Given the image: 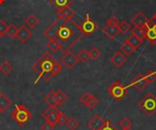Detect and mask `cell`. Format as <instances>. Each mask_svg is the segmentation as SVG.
Masks as SVG:
<instances>
[{
    "label": "cell",
    "mask_w": 156,
    "mask_h": 130,
    "mask_svg": "<svg viewBox=\"0 0 156 130\" xmlns=\"http://www.w3.org/2000/svg\"><path fill=\"white\" fill-rule=\"evenodd\" d=\"M44 36L48 40L55 41L59 50L64 52L69 49L84 36L80 26L73 20H62L57 18L44 31Z\"/></svg>",
    "instance_id": "obj_1"
},
{
    "label": "cell",
    "mask_w": 156,
    "mask_h": 130,
    "mask_svg": "<svg viewBox=\"0 0 156 130\" xmlns=\"http://www.w3.org/2000/svg\"><path fill=\"white\" fill-rule=\"evenodd\" d=\"M34 71L37 74V84L40 79L45 82H49L54 77L62 71V65L49 52L44 53L32 66Z\"/></svg>",
    "instance_id": "obj_2"
},
{
    "label": "cell",
    "mask_w": 156,
    "mask_h": 130,
    "mask_svg": "<svg viewBox=\"0 0 156 130\" xmlns=\"http://www.w3.org/2000/svg\"><path fill=\"white\" fill-rule=\"evenodd\" d=\"M139 108L148 117H153L156 113V97L153 93H148L138 103Z\"/></svg>",
    "instance_id": "obj_3"
},
{
    "label": "cell",
    "mask_w": 156,
    "mask_h": 130,
    "mask_svg": "<svg viewBox=\"0 0 156 130\" xmlns=\"http://www.w3.org/2000/svg\"><path fill=\"white\" fill-rule=\"evenodd\" d=\"M12 118L19 126H24L32 118V115L27 107L19 104L15 107V109L12 112Z\"/></svg>",
    "instance_id": "obj_4"
},
{
    "label": "cell",
    "mask_w": 156,
    "mask_h": 130,
    "mask_svg": "<svg viewBox=\"0 0 156 130\" xmlns=\"http://www.w3.org/2000/svg\"><path fill=\"white\" fill-rule=\"evenodd\" d=\"M108 93L117 102H121L127 97L129 91L127 87H124L121 82L115 81L108 87Z\"/></svg>",
    "instance_id": "obj_5"
},
{
    "label": "cell",
    "mask_w": 156,
    "mask_h": 130,
    "mask_svg": "<svg viewBox=\"0 0 156 130\" xmlns=\"http://www.w3.org/2000/svg\"><path fill=\"white\" fill-rule=\"evenodd\" d=\"M80 31L84 36H90V35H92L98 28V25L94 22V20L90 17V14L88 13L86 15V18L85 20L82 22V24L80 26Z\"/></svg>",
    "instance_id": "obj_6"
},
{
    "label": "cell",
    "mask_w": 156,
    "mask_h": 130,
    "mask_svg": "<svg viewBox=\"0 0 156 130\" xmlns=\"http://www.w3.org/2000/svg\"><path fill=\"white\" fill-rule=\"evenodd\" d=\"M78 63H79L78 56L73 52H71V51L64 52V54L61 57V64L67 69L73 68L75 66H77Z\"/></svg>",
    "instance_id": "obj_7"
},
{
    "label": "cell",
    "mask_w": 156,
    "mask_h": 130,
    "mask_svg": "<svg viewBox=\"0 0 156 130\" xmlns=\"http://www.w3.org/2000/svg\"><path fill=\"white\" fill-rule=\"evenodd\" d=\"M80 102L84 105L85 107L92 109L94 108L97 107V105L99 104L100 100L93 95V94H90V93H84L80 98Z\"/></svg>",
    "instance_id": "obj_8"
},
{
    "label": "cell",
    "mask_w": 156,
    "mask_h": 130,
    "mask_svg": "<svg viewBox=\"0 0 156 130\" xmlns=\"http://www.w3.org/2000/svg\"><path fill=\"white\" fill-rule=\"evenodd\" d=\"M59 112L60 110H58V108H49L48 109H47L42 113V117L45 119V121H48L49 123L56 126Z\"/></svg>",
    "instance_id": "obj_9"
},
{
    "label": "cell",
    "mask_w": 156,
    "mask_h": 130,
    "mask_svg": "<svg viewBox=\"0 0 156 130\" xmlns=\"http://www.w3.org/2000/svg\"><path fill=\"white\" fill-rule=\"evenodd\" d=\"M131 84L138 91H143L149 85L144 75H143V74H137L134 77H133Z\"/></svg>",
    "instance_id": "obj_10"
},
{
    "label": "cell",
    "mask_w": 156,
    "mask_h": 130,
    "mask_svg": "<svg viewBox=\"0 0 156 130\" xmlns=\"http://www.w3.org/2000/svg\"><path fill=\"white\" fill-rule=\"evenodd\" d=\"M31 36H32V32L29 29V27H27L26 25H22L17 28L16 38L19 40L20 43L22 44L26 43Z\"/></svg>",
    "instance_id": "obj_11"
},
{
    "label": "cell",
    "mask_w": 156,
    "mask_h": 130,
    "mask_svg": "<svg viewBox=\"0 0 156 130\" xmlns=\"http://www.w3.org/2000/svg\"><path fill=\"white\" fill-rule=\"evenodd\" d=\"M102 32L103 34L110 39H113L115 38L119 34H120V30L118 26L116 25H112V24H108L106 23V25L103 26L102 28Z\"/></svg>",
    "instance_id": "obj_12"
},
{
    "label": "cell",
    "mask_w": 156,
    "mask_h": 130,
    "mask_svg": "<svg viewBox=\"0 0 156 130\" xmlns=\"http://www.w3.org/2000/svg\"><path fill=\"white\" fill-rule=\"evenodd\" d=\"M105 120L99 115H95L88 123L87 126L90 128V130H101V128L103 127Z\"/></svg>",
    "instance_id": "obj_13"
},
{
    "label": "cell",
    "mask_w": 156,
    "mask_h": 130,
    "mask_svg": "<svg viewBox=\"0 0 156 130\" xmlns=\"http://www.w3.org/2000/svg\"><path fill=\"white\" fill-rule=\"evenodd\" d=\"M126 59H127V56L124 54H122L121 51H118L112 56H111L110 61L115 67H121L125 64Z\"/></svg>",
    "instance_id": "obj_14"
},
{
    "label": "cell",
    "mask_w": 156,
    "mask_h": 130,
    "mask_svg": "<svg viewBox=\"0 0 156 130\" xmlns=\"http://www.w3.org/2000/svg\"><path fill=\"white\" fill-rule=\"evenodd\" d=\"M75 15V11L70 8L69 6H65L62 8L58 9V18L62 20H69Z\"/></svg>",
    "instance_id": "obj_15"
},
{
    "label": "cell",
    "mask_w": 156,
    "mask_h": 130,
    "mask_svg": "<svg viewBox=\"0 0 156 130\" xmlns=\"http://www.w3.org/2000/svg\"><path fill=\"white\" fill-rule=\"evenodd\" d=\"M149 19L145 16V15L143 12H138L134 15V16L131 19L132 24L133 26H144Z\"/></svg>",
    "instance_id": "obj_16"
},
{
    "label": "cell",
    "mask_w": 156,
    "mask_h": 130,
    "mask_svg": "<svg viewBox=\"0 0 156 130\" xmlns=\"http://www.w3.org/2000/svg\"><path fill=\"white\" fill-rule=\"evenodd\" d=\"M12 106V100L4 93H0V110L2 113Z\"/></svg>",
    "instance_id": "obj_17"
},
{
    "label": "cell",
    "mask_w": 156,
    "mask_h": 130,
    "mask_svg": "<svg viewBox=\"0 0 156 130\" xmlns=\"http://www.w3.org/2000/svg\"><path fill=\"white\" fill-rule=\"evenodd\" d=\"M55 95H56V99H57V103H58V107L62 106L65 102L68 101L69 97L68 95L61 89H58L55 90Z\"/></svg>",
    "instance_id": "obj_18"
},
{
    "label": "cell",
    "mask_w": 156,
    "mask_h": 130,
    "mask_svg": "<svg viewBox=\"0 0 156 130\" xmlns=\"http://www.w3.org/2000/svg\"><path fill=\"white\" fill-rule=\"evenodd\" d=\"M44 101L46 102L47 105H48L49 108H58V103H57V99H56L55 91L49 92V93L44 98Z\"/></svg>",
    "instance_id": "obj_19"
},
{
    "label": "cell",
    "mask_w": 156,
    "mask_h": 130,
    "mask_svg": "<svg viewBox=\"0 0 156 130\" xmlns=\"http://www.w3.org/2000/svg\"><path fill=\"white\" fill-rule=\"evenodd\" d=\"M38 24H39V20L34 14H30L25 20V25L29 28H34Z\"/></svg>",
    "instance_id": "obj_20"
},
{
    "label": "cell",
    "mask_w": 156,
    "mask_h": 130,
    "mask_svg": "<svg viewBox=\"0 0 156 130\" xmlns=\"http://www.w3.org/2000/svg\"><path fill=\"white\" fill-rule=\"evenodd\" d=\"M133 48H134V50H136V49H138L141 46H142V44H143V40L142 39H140L139 37H137V36H135L134 35H131L128 38H127V40H126Z\"/></svg>",
    "instance_id": "obj_21"
},
{
    "label": "cell",
    "mask_w": 156,
    "mask_h": 130,
    "mask_svg": "<svg viewBox=\"0 0 156 130\" xmlns=\"http://www.w3.org/2000/svg\"><path fill=\"white\" fill-rule=\"evenodd\" d=\"M132 34L134 35L135 36L139 37L140 39L144 40L146 36V31H145V26H134L132 29Z\"/></svg>",
    "instance_id": "obj_22"
},
{
    "label": "cell",
    "mask_w": 156,
    "mask_h": 130,
    "mask_svg": "<svg viewBox=\"0 0 156 130\" xmlns=\"http://www.w3.org/2000/svg\"><path fill=\"white\" fill-rule=\"evenodd\" d=\"M12 70H13V67H12V65L10 64L9 61L5 60L0 64V72L3 75L7 76L12 72Z\"/></svg>",
    "instance_id": "obj_23"
},
{
    "label": "cell",
    "mask_w": 156,
    "mask_h": 130,
    "mask_svg": "<svg viewBox=\"0 0 156 130\" xmlns=\"http://www.w3.org/2000/svg\"><path fill=\"white\" fill-rule=\"evenodd\" d=\"M50 4H52L56 8L59 9L65 6H69L71 3L74 2V0H49Z\"/></svg>",
    "instance_id": "obj_24"
},
{
    "label": "cell",
    "mask_w": 156,
    "mask_h": 130,
    "mask_svg": "<svg viewBox=\"0 0 156 130\" xmlns=\"http://www.w3.org/2000/svg\"><path fill=\"white\" fill-rule=\"evenodd\" d=\"M120 50H121V52H122V54H124L126 56H131V55L135 51L134 48H133L127 41H125L123 44H122V46H121V47H120Z\"/></svg>",
    "instance_id": "obj_25"
},
{
    "label": "cell",
    "mask_w": 156,
    "mask_h": 130,
    "mask_svg": "<svg viewBox=\"0 0 156 130\" xmlns=\"http://www.w3.org/2000/svg\"><path fill=\"white\" fill-rule=\"evenodd\" d=\"M77 56H78L79 61H80V62H82V63H86L89 59H90V53H89V51L86 50V49H81V50L79 52V54H78Z\"/></svg>",
    "instance_id": "obj_26"
},
{
    "label": "cell",
    "mask_w": 156,
    "mask_h": 130,
    "mask_svg": "<svg viewBox=\"0 0 156 130\" xmlns=\"http://www.w3.org/2000/svg\"><path fill=\"white\" fill-rule=\"evenodd\" d=\"M16 34H17V27L15 25L10 24L9 26H7V29H6L5 35H7V36L9 38H15V37H16Z\"/></svg>",
    "instance_id": "obj_27"
},
{
    "label": "cell",
    "mask_w": 156,
    "mask_h": 130,
    "mask_svg": "<svg viewBox=\"0 0 156 130\" xmlns=\"http://www.w3.org/2000/svg\"><path fill=\"white\" fill-rule=\"evenodd\" d=\"M89 53H90V59H92V60H94V61H97V60L100 58V56H101V51L97 46H93V47L89 51Z\"/></svg>",
    "instance_id": "obj_28"
},
{
    "label": "cell",
    "mask_w": 156,
    "mask_h": 130,
    "mask_svg": "<svg viewBox=\"0 0 156 130\" xmlns=\"http://www.w3.org/2000/svg\"><path fill=\"white\" fill-rule=\"evenodd\" d=\"M118 27H119L120 33H122V34H126L131 30V26L129 25V23L126 20L121 21L118 25Z\"/></svg>",
    "instance_id": "obj_29"
},
{
    "label": "cell",
    "mask_w": 156,
    "mask_h": 130,
    "mask_svg": "<svg viewBox=\"0 0 156 130\" xmlns=\"http://www.w3.org/2000/svg\"><path fill=\"white\" fill-rule=\"evenodd\" d=\"M66 125L69 130H76L80 126V122L75 118H69V120Z\"/></svg>",
    "instance_id": "obj_30"
},
{
    "label": "cell",
    "mask_w": 156,
    "mask_h": 130,
    "mask_svg": "<svg viewBox=\"0 0 156 130\" xmlns=\"http://www.w3.org/2000/svg\"><path fill=\"white\" fill-rule=\"evenodd\" d=\"M148 84H153L156 81V71L154 70H150L144 75Z\"/></svg>",
    "instance_id": "obj_31"
},
{
    "label": "cell",
    "mask_w": 156,
    "mask_h": 130,
    "mask_svg": "<svg viewBox=\"0 0 156 130\" xmlns=\"http://www.w3.org/2000/svg\"><path fill=\"white\" fill-rule=\"evenodd\" d=\"M119 126H120V128H121L122 129H124V128H131L133 127V122H132L130 119H128L127 118H122V119L120 121Z\"/></svg>",
    "instance_id": "obj_32"
},
{
    "label": "cell",
    "mask_w": 156,
    "mask_h": 130,
    "mask_svg": "<svg viewBox=\"0 0 156 130\" xmlns=\"http://www.w3.org/2000/svg\"><path fill=\"white\" fill-rule=\"evenodd\" d=\"M68 120H69V117L66 116V114H64L63 112L60 111V112H59V115H58V122H57V124H58V125H60V126H64V125L67 124Z\"/></svg>",
    "instance_id": "obj_33"
},
{
    "label": "cell",
    "mask_w": 156,
    "mask_h": 130,
    "mask_svg": "<svg viewBox=\"0 0 156 130\" xmlns=\"http://www.w3.org/2000/svg\"><path fill=\"white\" fill-rule=\"evenodd\" d=\"M47 46H48V49H49L51 52H53V53H57V52L59 50V47H58V44H57L55 41H53V40H48Z\"/></svg>",
    "instance_id": "obj_34"
},
{
    "label": "cell",
    "mask_w": 156,
    "mask_h": 130,
    "mask_svg": "<svg viewBox=\"0 0 156 130\" xmlns=\"http://www.w3.org/2000/svg\"><path fill=\"white\" fill-rule=\"evenodd\" d=\"M101 130H119L111 121L109 120H105L103 127L101 128Z\"/></svg>",
    "instance_id": "obj_35"
},
{
    "label": "cell",
    "mask_w": 156,
    "mask_h": 130,
    "mask_svg": "<svg viewBox=\"0 0 156 130\" xmlns=\"http://www.w3.org/2000/svg\"><path fill=\"white\" fill-rule=\"evenodd\" d=\"M40 130H55V125L49 123L48 121H45L40 127H39Z\"/></svg>",
    "instance_id": "obj_36"
},
{
    "label": "cell",
    "mask_w": 156,
    "mask_h": 130,
    "mask_svg": "<svg viewBox=\"0 0 156 130\" xmlns=\"http://www.w3.org/2000/svg\"><path fill=\"white\" fill-rule=\"evenodd\" d=\"M6 29H7L6 24L4 22V20L0 19V37H2V36H4L5 35Z\"/></svg>",
    "instance_id": "obj_37"
},
{
    "label": "cell",
    "mask_w": 156,
    "mask_h": 130,
    "mask_svg": "<svg viewBox=\"0 0 156 130\" xmlns=\"http://www.w3.org/2000/svg\"><path fill=\"white\" fill-rule=\"evenodd\" d=\"M107 23L108 24H112V25H116V26H118L119 25V23H120V21L118 20V18L116 17V16H111L108 20H107Z\"/></svg>",
    "instance_id": "obj_38"
},
{
    "label": "cell",
    "mask_w": 156,
    "mask_h": 130,
    "mask_svg": "<svg viewBox=\"0 0 156 130\" xmlns=\"http://www.w3.org/2000/svg\"><path fill=\"white\" fill-rule=\"evenodd\" d=\"M151 20H152L154 24H156V12L154 13V15H153V17H152V19H151Z\"/></svg>",
    "instance_id": "obj_39"
},
{
    "label": "cell",
    "mask_w": 156,
    "mask_h": 130,
    "mask_svg": "<svg viewBox=\"0 0 156 130\" xmlns=\"http://www.w3.org/2000/svg\"><path fill=\"white\" fill-rule=\"evenodd\" d=\"M5 0H0V5L4 4V3H5Z\"/></svg>",
    "instance_id": "obj_40"
},
{
    "label": "cell",
    "mask_w": 156,
    "mask_h": 130,
    "mask_svg": "<svg viewBox=\"0 0 156 130\" xmlns=\"http://www.w3.org/2000/svg\"><path fill=\"white\" fill-rule=\"evenodd\" d=\"M122 130H132V128H124V129H122Z\"/></svg>",
    "instance_id": "obj_41"
},
{
    "label": "cell",
    "mask_w": 156,
    "mask_h": 130,
    "mask_svg": "<svg viewBox=\"0 0 156 130\" xmlns=\"http://www.w3.org/2000/svg\"><path fill=\"white\" fill-rule=\"evenodd\" d=\"M154 29L156 30V24H154Z\"/></svg>",
    "instance_id": "obj_42"
},
{
    "label": "cell",
    "mask_w": 156,
    "mask_h": 130,
    "mask_svg": "<svg viewBox=\"0 0 156 130\" xmlns=\"http://www.w3.org/2000/svg\"><path fill=\"white\" fill-rule=\"evenodd\" d=\"M0 113H2V111H1V110H0Z\"/></svg>",
    "instance_id": "obj_43"
}]
</instances>
